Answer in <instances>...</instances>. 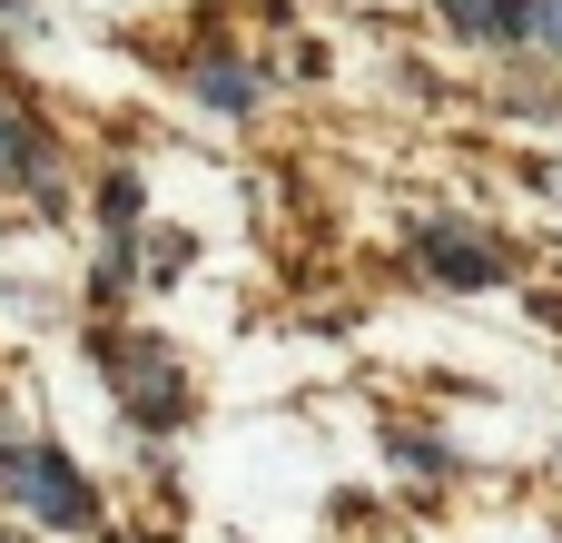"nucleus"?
Returning a JSON list of instances; mask_svg holds the SVG:
<instances>
[{"mask_svg": "<svg viewBox=\"0 0 562 543\" xmlns=\"http://www.w3.org/2000/svg\"><path fill=\"white\" fill-rule=\"evenodd\" d=\"M0 495H20V505H40L49 524H79V534L99 524V495H89V485H79L69 465H49L40 445H10V455H0Z\"/></svg>", "mask_w": 562, "mask_h": 543, "instance_id": "nucleus-1", "label": "nucleus"}, {"mask_svg": "<svg viewBox=\"0 0 562 543\" xmlns=\"http://www.w3.org/2000/svg\"><path fill=\"white\" fill-rule=\"evenodd\" d=\"M109 366H119V396H128L138 415H158V425L178 415V366H168V356H148V346H109Z\"/></svg>", "mask_w": 562, "mask_h": 543, "instance_id": "nucleus-2", "label": "nucleus"}, {"mask_svg": "<svg viewBox=\"0 0 562 543\" xmlns=\"http://www.w3.org/2000/svg\"><path fill=\"white\" fill-rule=\"evenodd\" d=\"M415 247H425V267H435V277H454V287H494V277H504V247H484V237H454V228H425Z\"/></svg>", "mask_w": 562, "mask_h": 543, "instance_id": "nucleus-3", "label": "nucleus"}, {"mask_svg": "<svg viewBox=\"0 0 562 543\" xmlns=\"http://www.w3.org/2000/svg\"><path fill=\"white\" fill-rule=\"evenodd\" d=\"M445 20H464L474 40H524V0H445Z\"/></svg>", "mask_w": 562, "mask_h": 543, "instance_id": "nucleus-4", "label": "nucleus"}, {"mask_svg": "<svg viewBox=\"0 0 562 543\" xmlns=\"http://www.w3.org/2000/svg\"><path fill=\"white\" fill-rule=\"evenodd\" d=\"M30 168H49V148L30 138V119H10V109H0V188H10V178H30Z\"/></svg>", "mask_w": 562, "mask_h": 543, "instance_id": "nucleus-5", "label": "nucleus"}, {"mask_svg": "<svg viewBox=\"0 0 562 543\" xmlns=\"http://www.w3.org/2000/svg\"><path fill=\"white\" fill-rule=\"evenodd\" d=\"M198 89H207L217 109H257V79H247V69H227V59H198Z\"/></svg>", "mask_w": 562, "mask_h": 543, "instance_id": "nucleus-6", "label": "nucleus"}, {"mask_svg": "<svg viewBox=\"0 0 562 543\" xmlns=\"http://www.w3.org/2000/svg\"><path fill=\"white\" fill-rule=\"evenodd\" d=\"M524 30H543V40H562V0H524Z\"/></svg>", "mask_w": 562, "mask_h": 543, "instance_id": "nucleus-7", "label": "nucleus"}, {"mask_svg": "<svg viewBox=\"0 0 562 543\" xmlns=\"http://www.w3.org/2000/svg\"><path fill=\"white\" fill-rule=\"evenodd\" d=\"M543 188H553V198H562V168H543Z\"/></svg>", "mask_w": 562, "mask_h": 543, "instance_id": "nucleus-8", "label": "nucleus"}]
</instances>
